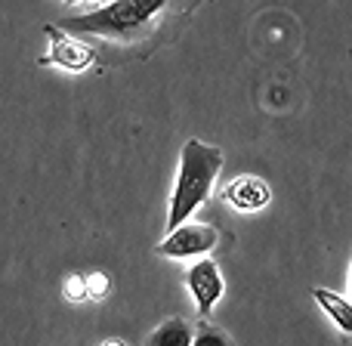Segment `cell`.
Returning a JSON list of instances; mask_svg holds the SVG:
<instances>
[{
  "mask_svg": "<svg viewBox=\"0 0 352 346\" xmlns=\"http://www.w3.org/2000/svg\"><path fill=\"white\" fill-rule=\"evenodd\" d=\"M198 0H111L90 12L62 19V28L78 37H102L111 43H142L167 25V19L188 12Z\"/></svg>",
  "mask_w": 352,
  "mask_h": 346,
  "instance_id": "1",
  "label": "cell"
},
{
  "mask_svg": "<svg viewBox=\"0 0 352 346\" xmlns=\"http://www.w3.org/2000/svg\"><path fill=\"white\" fill-rule=\"evenodd\" d=\"M219 171H223V152L217 146H207L201 140L182 142L170 207H167V229H176L192 219V213L210 198Z\"/></svg>",
  "mask_w": 352,
  "mask_h": 346,
  "instance_id": "2",
  "label": "cell"
},
{
  "mask_svg": "<svg viewBox=\"0 0 352 346\" xmlns=\"http://www.w3.org/2000/svg\"><path fill=\"white\" fill-rule=\"evenodd\" d=\"M43 34H47L50 47H47V53L37 59V65H59L62 72L80 74L96 62V50L87 41H80L78 34H72V31L59 28V25H47Z\"/></svg>",
  "mask_w": 352,
  "mask_h": 346,
  "instance_id": "3",
  "label": "cell"
},
{
  "mask_svg": "<svg viewBox=\"0 0 352 346\" xmlns=\"http://www.w3.org/2000/svg\"><path fill=\"white\" fill-rule=\"evenodd\" d=\"M217 229L213 226H204V223H182L170 229V235L161 238L158 241V254L161 257H170V260H201L207 257L213 248H217Z\"/></svg>",
  "mask_w": 352,
  "mask_h": 346,
  "instance_id": "4",
  "label": "cell"
},
{
  "mask_svg": "<svg viewBox=\"0 0 352 346\" xmlns=\"http://www.w3.org/2000/svg\"><path fill=\"white\" fill-rule=\"evenodd\" d=\"M186 288H188V294H192V300H195L198 316L207 318L213 312V306L219 303L223 291H226V281H223V272H219L217 260H210V257L195 260L192 266H188V272H186Z\"/></svg>",
  "mask_w": 352,
  "mask_h": 346,
  "instance_id": "5",
  "label": "cell"
},
{
  "mask_svg": "<svg viewBox=\"0 0 352 346\" xmlns=\"http://www.w3.org/2000/svg\"><path fill=\"white\" fill-rule=\"evenodd\" d=\"M223 201L241 213H256V210H263V207H269L272 188H269V182L260 180V176H238V180H232L229 186L223 188Z\"/></svg>",
  "mask_w": 352,
  "mask_h": 346,
  "instance_id": "6",
  "label": "cell"
},
{
  "mask_svg": "<svg viewBox=\"0 0 352 346\" xmlns=\"http://www.w3.org/2000/svg\"><path fill=\"white\" fill-rule=\"evenodd\" d=\"M312 300L322 306V312L343 334H352V303L346 297H340L337 291H328V288H312Z\"/></svg>",
  "mask_w": 352,
  "mask_h": 346,
  "instance_id": "7",
  "label": "cell"
},
{
  "mask_svg": "<svg viewBox=\"0 0 352 346\" xmlns=\"http://www.w3.org/2000/svg\"><path fill=\"white\" fill-rule=\"evenodd\" d=\"M192 337H195V328L186 318H164V322L146 337L142 346H192Z\"/></svg>",
  "mask_w": 352,
  "mask_h": 346,
  "instance_id": "8",
  "label": "cell"
},
{
  "mask_svg": "<svg viewBox=\"0 0 352 346\" xmlns=\"http://www.w3.org/2000/svg\"><path fill=\"white\" fill-rule=\"evenodd\" d=\"M192 346H235V343H232V337L226 334L223 328H217V325H210L207 318H201L198 328H195Z\"/></svg>",
  "mask_w": 352,
  "mask_h": 346,
  "instance_id": "9",
  "label": "cell"
},
{
  "mask_svg": "<svg viewBox=\"0 0 352 346\" xmlns=\"http://www.w3.org/2000/svg\"><path fill=\"white\" fill-rule=\"evenodd\" d=\"M62 294H65V300H72V303H84V300H90L87 275H84V272L68 275V279H65V288H62Z\"/></svg>",
  "mask_w": 352,
  "mask_h": 346,
  "instance_id": "10",
  "label": "cell"
},
{
  "mask_svg": "<svg viewBox=\"0 0 352 346\" xmlns=\"http://www.w3.org/2000/svg\"><path fill=\"white\" fill-rule=\"evenodd\" d=\"M87 288H90V300H102L111 288V279L105 272H90L87 275Z\"/></svg>",
  "mask_w": 352,
  "mask_h": 346,
  "instance_id": "11",
  "label": "cell"
},
{
  "mask_svg": "<svg viewBox=\"0 0 352 346\" xmlns=\"http://www.w3.org/2000/svg\"><path fill=\"white\" fill-rule=\"evenodd\" d=\"M65 3H72V6H84V3H96V0H65Z\"/></svg>",
  "mask_w": 352,
  "mask_h": 346,
  "instance_id": "12",
  "label": "cell"
},
{
  "mask_svg": "<svg viewBox=\"0 0 352 346\" xmlns=\"http://www.w3.org/2000/svg\"><path fill=\"white\" fill-rule=\"evenodd\" d=\"M102 346H127V343H124V340H115V337H111V340H105Z\"/></svg>",
  "mask_w": 352,
  "mask_h": 346,
  "instance_id": "13",
  "label": "cell"
},
{
  "mask_svg": "<svg viewBox=\"0 0 352 346\" xmlns=\"http://www.w3.org/2000/svg\"><path fill=\"white\" fill-rule=\"evenodd\" d=\"M349 291H352V257H349Z\"/></svg>",
  "mask_w": 352,
  "mask_h": 346,
  "instance_id": "14",
  "label": "cell"
}]
</instances>
